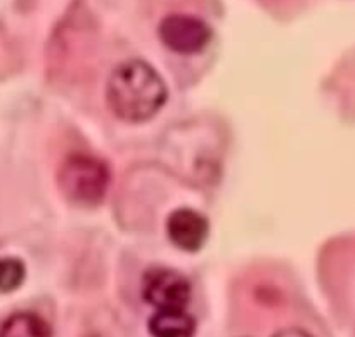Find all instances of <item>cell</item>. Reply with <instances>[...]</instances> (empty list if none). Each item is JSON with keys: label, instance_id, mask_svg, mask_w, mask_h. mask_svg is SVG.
Wrapping results in <instances>:
<instances>
[{"label": "cell", "instance_id": "5", "mask_svg": "<svg viewBox=\"0 0 355 337\" xmlns=\"http://www.w3.org/2000/svg\"><path fill=\"white\" fill-rule=\"evenodd\" d=\"M166 233L173 245L187 252H194L207 242L208 221L193 208H177L166 219Z\"/></svg>", "mask_w": 355, "mask_h": 337}, {"label": "cell", "instance_id": "8", "mask_svg": "<svg viewBox=\"0 0 355 337\" xmlns=\"http://www.w3.org/2000/svg\"><path fill=\"white\" fill-rule=\"evenodd\" d=\"M26 277L24 264L16 257H3L0 259V292L7 294L21 287Z\"/></svg>", "mask_w": 355, "mask_h": 337}, {"label": "cell", "instance_id": "2", "mask_svg": "<svg viewBox=\"0 0 355 337\" xmlns=\"http://www.w3.org/2000/svg\"><path fill=\"white\" fill-rule=\"evenodd\" d=\"M110 184V167L97 156L87 153H71L59 165V191L75 205L96 207L104 200Z\"/></svg>", "mask_w": 355, "mask_h": 337}, {"label": "cell", "instance_id": "3", "mask_svg": "<svg viewBox=\"0 0 355 337\" xmlns=\"http://www.w3.org/2000/svg\"><path fill=\"white\" fill-rule=\"evenodd\" d=\"M142 297L156 309H186L191 301V283L170 268H149L142 277Z\"/></svg>", "mask_w": 355, "mask_h": 337}, {"label": "cell", "instance_id": "4", "mask_svg": "<svg viewBox=\"0 0 355 337\" xmlns=\"http://www.w3.org/2000/svg\"><path fill=\"white\" fill-rule=\"evenodd\" d=\"M158 33L165 47L184 56L198 54L211 40V28L189 14H168L159 23Z\"/></svg>", "mask_w": 355, "mask_h": 337}, {"label": "cell", "instance_id": "6", "mask_svg": "<svg viewBox=\"0 0 355 337\" xmlns=\"http://www.w3.org/2000/svg\"><path fill=\"white\" fill-rule=\"evenodd\" d=\"M153 337H194L196 322L186 309H156L149 320Z\"/></svg>", "mask_w": 355, "mask_h": 337}, {"label": "cell", "instance_id": "7", "mask_svg": "<svg viewBox=\"0 0 355 337\" xmlns=\"http://www.w3.org/2000/svg\"><path fill=\"white\" fill-rule=\"evenodd\" d=\"M0 337H52V329L42 316L21 311L0 325Z\"/></svg>", "mask_w": 355, "mask_h": 337}, {"label": "cell", "instance_id": "1", "mask_svg": "<svg viewBox=\"0 0 355 337\" xmlns=\"http://www.w3.org/2000/svg\"><path fill=\"white\" fill-rule=\"evenodd\" d=\"M166 97L168 90L159 73L142 59L121 63L107 80V106L120 120H149L162 110Z\"/></svg>", "mask_w": 355, "mask_h": 337}, {"label": "cell", "instance_id": "9", "mask_svg": "<svg viewBox=\"0 0 355 337\" xmlns=\"http://www.w3.org/2000/svg\"><path fill=\"white\" fill-rule=\"evenodd\" d=\"M274 337H312V336L309 332H305V330L290 329V330H283V332H279Z\"/></svg>", "mask_w": 355, "mask_h": 337}]
</instances>
